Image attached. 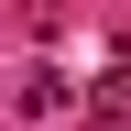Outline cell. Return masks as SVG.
<instances>
[{
  "label": "cell",
  "instance_id": "obj_1",
  "mask_svg": "<svg viewBox=\"0 0 131 131\" xmlns=\"http://www.w3.org/2000/svg\"><path fill=\"white\" fill-rule=\"evenodd\" d=\"M88 131H131V66H120V77H98V98H88Z\"/></svg>",
  "mask_w": 131,
  "mask_h": 131
}]
</instances>
